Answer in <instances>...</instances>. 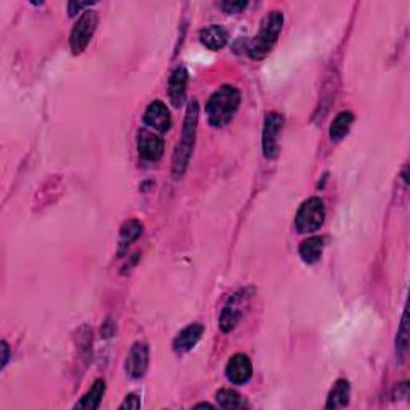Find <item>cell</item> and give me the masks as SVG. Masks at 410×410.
Listing matches in <instances>:
<instances>
[{
    "instance_id": "obj_17",
    "label": "cell",
    "mask_w": 410,
    "mask_h": 410,
    "mask_svg": "<svg viewBox=\"0 0 410 410\" xmlns=\"http://www.w3.org/2000/svg\"><path fill=\"white\" fill-rule=\"evenodd\" d=\"M104 393H106V383L104 380H97L90 390L87 391V395L76 404V409H87V410H95L99 407V404L103 401Z\"/></svg>"
},
{
    "instance_id": "obj_23",
    "label": "cell",
    "mask_w": 410,
    "mask_h": 410,
    "mask_svg": "<svg viewBox=\"0 0 410 410\" xmlns=\"http://www.w3.org/2000/svg\"><path fill=\"white\" fill-rule=\"evenodd\" d=\"M92 5H93L92 2H69L68 12H69L71 16H76V13L84 12L85 8H90Z\"/></svg>"
},
{
    "instance_id": "obj_7",
    "label": "cell",
    "mask_w": 410,
    "mask_h": 410,
    "mask_svg": "<svg viewBox=\"0 0 410 410\" xmlns=\"http://www.w3.org/2000/svg\"><path fill=\"white\" fill-rule=\"evenodd\" d=\"M282 129H284V118L279 113L266 114L263 125V153L268 159L278 157Z\"/></svg>"
},
{
    "instance_id": "obj_18",
    "label": "cell",
    "mask_w": 410,
    "mask_h": 410,
    "mask_svg": "<svg viewBox=\"0 0 410 410\" xmlns=\"http://www.w3.org/2000/svg\"><path fill=\"white\" fill-rule=\"evenodd\" d=\"M353 122H354V114L351 113V111H343V113L338 114L330 124V132H329L330 140L332 141L343 140V138L348 135V132H350Z\"/></svg>"
},
{
    "instance_id": "obj_9",
    "label": "cell",
    "mask_w": 410,
    "mask_h": 410,
    "mask_svg": "<svg viewBox=\"0 0 410 410\" xmlns=\"http://www.w3.org/2000/svg\"><path fill=\"white\" fill-rule=\"evenodd\" d=\"M253 375V365L248 356L237 353L226 364V376L232 385H246Z\"/></svg>"
},
{
    "instance_id": "obj_15",
    "label": "cell",
    "mask_w": 410,
    "mask_h": 410,
    "mask_svg": "<svg viewBox=\"0 0 410 410\" xmlns=\"http://www.w3.org/2000/svg\"><path fill=\"white\" fill-rule=\"evenodd\" d=\"M350 396H351V386L348 380H337L334 388H332L329 393V397H327V409H343L350 404Z\"/></svg>"
},
{
    "instance_id": "obj_3",
    "label": "cell",
    "mask_w": 410,
    "mask_h": 410,
    "mask_svg": "<svg viewBox=\"0 0 410 410\" xmlns=\"http://www.w3.org/2000/svg\"><path fill=\"white\" fill-rule=\"evenodd\" d=\"M282 26H284V13L279 12V10H274V12H269L264 16L262 24H260L258 34L255 36L250 47H248L250 58L262 59L271 53V50L278 42Z\"/></svg>"
},
{
    "instance_id": "obj_13",
    "label": "cell",
    "mask_w": 410,
    "mask_h": 410,
    "mask_svg": "<svg viewBox=\"0 0 410 410\" xmlns=\"http://www.w3.org/2000/svg\"><path fill=\"white\" fill-rule=\"evenodd\" d=\"M188 71L183 66H178L174 73L170 74L169 79V98L171 104L175 108H178L180 104L185 101L186 95V87H188Z\"/></svg>"
},
{
    "instance_id": "obj_6",
    "label": "cell",
    "mask_w": 410,
    "mask_h": 410,
    "mask_svg": "<svg viewBox=\"0 0 410 410\" xmlns=\"http://www.w3.org/2000/svg\"><path fill=\"white\" fill-rule=\"evenodd\" d=\"M248 295L247 290H241L232 295L228 303L225 304L223 311L220 314V329L225 332V334H229L231 330H234L237 324L241 323L243 309L248 304Z\"/></svg>"
},
{
    "instance_id": "obj_12",
    "label": "cell",
    "mask_w": 410,
    "mask_h": 410,
    "mask_svg": "<svg viewBox=\"0 0 410 410\" xmlns=\"http://www.w3.org/2000/svg\"><path fill=\"white\" fill-rule=\"evenodd\" d=\"M204 335V325L202 324H191L183 329L174 340V350L175 353L183 354L191 351L194 346L197 345Z\"/></svg>"
},
{
    "instance_id": "obj_20",
    "label": "cell",
    "mask_w": 410,
    "mask_h": 410,
    "mask_svg": "<svg viewBox=\"0 0 410 410\" xmlns=\"http://www.w3.org/2000/svg\"><path fill=\"white\" fill-rule=\"evenodd\" d=\"M141 234V225L136 220H130L124 223L120 228V241H119V250L124 252L127 247L130 246L133 241H136Z\"/></svg>"
},
{
    "instance_id": "obj_21",
    "label": "cell",
    "mask_w": 410,
    "mask_h": 410,
    "mask_svg": "<svg viewBox=\"0 0 410 410\" xmlns=\"http://www.w3.org/2000/svg\"><path fill=\"white\" fill-rule=\"evenodd\" d=\"M409 329H407V311L402 313V319H401V325L397 329V338H396V351L399 354V358L402 359L406 358L407 354V348H409Z\"/></svg>"
},
{
    "instance_id": "obj_19",
    "label": "cell",
    "mask_w": 410,
    "mask_h": 410,
    "mask_svg": "<svg viewBox=\"0 0 410 410\" xmlns=\"http://www.w3.org/2000/svg\"><path fill=\"white\" fill-rule=\"evenodd\" d=\"M217 402L220 407H223L226 410L247 407L246 399H243L237 391L229 390V388H223V390H220L217 393Z\"/></svg>"
},
{
    "instance_id": "obj_22",
    "label": "cell",
    "mask_w": 410,
    "mask_h": 410,
    "mask_svg": "<svg viewBox=\"0 0 410 410\" xmlns=\"http://www.w3.org/2000/svg\"><path fill=\"white\" fill-rule=\"evenodd\" d=\"M248 2H243V0H226V2H221L220 3V8L223 10L225 13L228 15H234V13H241L242 10L247 8Z\"/></svg>"
},
{
    "instance_id": "obj_24",
    "label": "cell",
    "mask_w": 410,
    "mask_h": 410,
    "mask_svg": "<svg viewBox=\"0 0 410 410\" xmlns=\"http://www.w3.org/2000/svg\"><path fill=\"white\" fill-rule=\"evenodd\" d=\"M141 402H140V397L136 395H129L125 397V401L120 404V409H140Z\"/></svg>"
},
{
    "instance_id": "obj_16",
    "label": "cell",
    "mask_w": 410,
    "mask_h": 410,
    "mask_svg": "<svg viewBox=\"0 0 410 410\" xmlns=\"http://www.w3.org/2000/svg\"><path fill=\"white\" fill-rule=\"evenodd\" d=\"M324 241H325L324 237L313 236L302 242L300 248H298V253H300V257L304 263L314 264L319 262L324 252Z\"/></svg>"
},
{
    "instance_id": "obj_11",
    "label": "cell",
    "mask_w": 410,
    "mask_h": 410,
    "mask_svg": "<svg viewBox=\"0 0 410 410\" xmlns=\"http://www.w3.org/2000/svg\"><path fill=\"white\" fill-rule=\"evenodd\" d=\"M145 122L159 133H167L171 127V115L167 104L156 99L145 111Z\"/></svg>"
},
{
    "instance_id": "obj_10",
    "label": "cell",
    "mask_w": 410,
    "mask_h": 410,
    "mask_svg": "<svg viewBox=\"0 0 410 410\" xmlns=\"http://www.w3.org/2000/svg\"><path fill=\"white\" fill-rule=\"evenodd\" d=\"M149 365V348L146 343H135L127 356L125 370L132 379H141L145 376Z\"/></svg>"
},
{
    "instance_id": "obj_1",
    "label": "cell",
    "mask_w": 410,
    "mask_h": 410,
    "mask_svg": "<svg viewBox=\"0 0 410 410\" xmlns=\"http://www.w3.org/2000/svg\"><path fill=\"white\" fill-rule=\"evenodd\" d=\"M197 122H199V103L196 99L188 104L185 124H183V133L178 141V145L175 148L174 160H171V171H174L175 178L185 174L190 160L192 156L194 141H196V133H197Z\"/></svg>"
},
{
    "instance_id": "obj_14",
    "label": "cell",
    "mask_w": 410,
    "mask_h": 410,
    "mask_svg": "<svg viewBox=\"0 0 410 410\" xmlns=\"http://www.w3.org/2000/svg\"><path fill=\"white\" fill-rule=\"evenodd\" d=\"M199 38H201V43L204 47L212 50V52H218V50L226 47V43L229 41V34L223 26L210 24L204 27L201 34H199Z\"/></svg>"
},
{
    "instance_id": "obj_26",
    "label": "cell",
    "mask_w": 410,
    "mask_h": 410,
    "mask_svg": "<svg viewBox=\"0 0 410 410\" xmlns=\"http://www.w3.org/2000/svg\"><path fill=\"white\" fill-rule=\"evenodd\" d=\"M197 409H201V407H208V409H213V406L212 404H208V402H202V404H197L196 406Z\"/></svg>"
},
{
    "instance_id": "obj_25",
    "label": "cell",
    "mask_w": 410,
    "mask_h": 410,
    "mask_svg": "<svg viewBox=\"0 0 410 410\" xmlns=\"http://www.w3.org/2000/svg\"><path fill=\"white\" fill-rule=\"evenodd\" d=\"M10 359V348L7 345V341H2V369H5Z\"/></svg>"
},
{
    "instance_id": "obj_8",
    "label": "cell",
    "mask_w": 410,
    "mask_h": 410,
    "mask_svg": "<svg viewBox=\"0 0 410 410\" xmlns=\"http://www.w3.org/2000/svg\"><path fill=\"white\" fill-rule=\"evenodd\" d=\"M164 140L157 133L145 129L138 132V153L148 162H157L164 156Z\"/></svg>"
},
{
    "instance_id": "obj_2",
    "label": "cell",
    "mask_w": 410,
    "mask_h": 410,
    "mask_svg": "<svg viewBox=\"0 0 410 410\" xmlns=\"http://www.w3.org/2000/svg\"><path fill=\"white\" fill-rule=\"evenodd\" d=\"M241 106V92L234 85H223L210 97L205 111H207L210 125L221 129L234 119Z\"/></svg>"
},
{
    "instance_id": "obj_5",
    "label": "cell",
    "mask_w": 410,
    "mask_h": 410,
    "mask_svg": "<svg viewBox=\"0 0 410 410\" xmlns=\"http://www.w3.org/2000/svg\"><path fill=\"white\" fill-rule=\"evenodd\" d=\"M97 26L98 13L93 12V10H85V12L77 18L69 36V45L74 55H80L88 47L93 34H95Z\"/></svg>"
},
{
    "instance_id": "obj_4",
    "label": "cell",
    "mask_w": 410,
    "mask_h": 410,
    "mask_svg": "<svg viewBox=\"0 0 410 410\" xmlns=\"http://www.w3.org/2000/svg\"><path fill=\"white\" fill-rule=\"evenodd\" d=\"M325 220V205L323 199L309 197L304 201L295 215V229L300 234H311L323 228Z\"/></svg>"
}]
</instances>
